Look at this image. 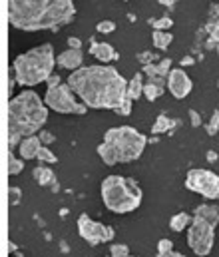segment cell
Returning <instances> with one entry per match:
<instances>
[{
  "instance_id": "cell-17",
  "label": "cell",
  "mask_w": 219,
  "mask_h": 257,
  "mask_svg": "<svg viewBox=\"0 0 219 257\" xmlns=\"http://www.w3.org/2000/svg\"><path fill=\"white\" fill-rule=\"evenodd\" d=\"M193 215H197V217H201V219H205V221H209L211 225H215V227H217V223H219V207L217 205L201 203V205H197V207H195Z\"/></svg>"
},
{
  "instance_id": "cell-5",
  "label": "cell",
  "mask_w": 219,
  "mask_h": 257,
  "mask_svg": "<svg viewBox=\"0 0 219 257\" xmlns=\"http://www.w3.org/2000/svg\"><path fill=\"white\" fill-rule=\"evenodd\" d=\"M54 48L52 44H40L36 48H30L28 52L20 54L14 58V76L18 80V84L22 86H36L46 82L52 74H54Z\"/></svg>"
},
{
  "instance_id": "cell-6",
  "label": "cell",
  "mask_w": 219,
  "mask_h": 257,
  "mask_svg": "<svg viewBox=\"0 0 219 257\" xmlns=\"http://www.w3.org/2000/svg\"><path fill=\"white\" fill-rule=\"evenodd\" d=\"M102 201L112 213H130L142 203V188L124 176H108L102 182Z\"/></svg>"
},
{
  "instance_id": "cell-31",
  "label": "cell",
  "mask_w": 219,
  "mask_h": 257,
  "mask_svg": "<svg viewBox=\"0 0 219 257\" xmlns=\"http://www.w3.org/2000/svg\"><path fill=\"white\" fill-rule=\"evenodd\" d=\"M167 251H173V243L169 239H159L157 241V253H167Z\"/></svg>"
},
{
  "instance_id": "cell-2",
  "label": "cell",
  "mask_w": 219,
  "mask_h": 257,
  "mask_svg": "<svg viewBox=\"0 0 219 257\" xmlns=\"http://www.w3.org/2000/svg\"><path fill=\"white\" fill-rule=\"evenodd\" d=\"M76 14L74 0H8V22L24 32L58 30Z\"/></svg>"
},
{
  "instance_id": "cell-21",
  "label": "cell",
  "mask_w": 219,
  "mask_h": 257,
  "mask_svg": "<svg viewBox=\"0 0 219 257\" xmlns=\"http://www.w3.org/2000/svg\"><path fill=\"white\" fill-rule=\"evenodd\" d=\"M151 42H153V46H155L157 50H165V48L173 42V34L163 32V30H153V34H151Z\"/></svg>"
},
{
  "instance_id": "cell-41",
  "label": "cell",
  "mask_w": 219,
  "mask_h": 257,
  "mask_svg": "<svg viewBox=\"0 0 219 257\" xmlns=\"http://www.w3.org/2000/svg\"><path fill=\"white\" fill-rule=\"evenodd\" d=\"M217 86H219V82H217Z\"/></svg>"
},
{
  "instance_id": "cell-11",
  "label": "cell",
  "mask_w": 219,
  "mask_h": 257,
  "mask_svg": "<svg viewBox=\"0 0 219 257\" xmlns=\"http://www.w3.org/2000/svg\"><path fill=\"white\" fill-rule=\"evenodd\" d=\"M191 88H193V82H191V78L181 68H173L169 72V76H167V90L171 92L173 98L183 100L191 92Z\"/></svg>"
},
{
  "instance_id": "cell-36",
  "label": "cell",
  "mask_w": 219,
  "mask_h": 257,
  "mask_svg": "<svg viewBox=\"0 0 219 257\" xmlns=\"http://www.w3.org/2000/svg\"><path fill=\"white\" fill-rule=\"evenodd\" d=\"M68 48L82 50V40H80V38H68Z\"/></svg>"
},
{
  "instance_id": "cell-38",
  "label": "cell",
  "mask_w": 219,
  "mask_h": 257,
  "mask_svg": "<svg viewBox=\"0 0 219 257\" xmlns=\"http://www.w3.org/2000/svg\"><path fill=\"white\" fill-rule=\"evenodd\" d=\"M207 160H209V162H215V160H217V154H215V152H207Z\"/></svg>"
},
{
  "instance_id": "cell-29",
  "label": "cell",
  "mask_w": 219,
  "mask_h": 257,
  "mask_svg": "<svg viewBox=\"0 0 219 257\" xmlns=\"http://www.w3.org/2000/svg\"><path fill=\"white\" fill-rule=\"evenodd\" d=\"M132 104H134V100H130L128 96L124 98V102L114 110L116 114H120V116H128V114H132Z\"/></svg>"
},
{
  "instance_id": "cell-12",
  "label": "cell",
  "mask_w": 219,
  "mask_h": 257,
  "mask_svg": "<svg viewBox=\"0 0 219 257\" xmlns=\"http://www.w3.org/2000/svg\"><path fill=\"white\" fill-rule=\"evenodd\" d=\"M56 64L60 66V68H64V70L76 72V70H80L82 64H84V54H82V50L68 48V50H64L62 54L56 56Z\"/></svg>"
},
{
  "instance_id": "cell-39",
  "label": "cell",
  "mask_w": 219,
  "mask_h": 257,
  "mask_svg": "<svg viewBox=\"0 0 219 257\" xmlns=\"http://www.w3.org/2000/svg\"><path fill=\"white\" fill-rule=\"evenodd\" d=\"M181 64H193V58H191V56H187V58H183V60H181Z\"/></svg>"
},
{
  "instance_id": "cell-4",
  "label": "cell",
  "mask_w": 219,
  "mask_h": 257,
  "mask_svg": "<svg viewBox=\"0 0 219 257\" xmlns=\"http://www.w3.org/2000/svg\"><path fill=\"white\" fill-rule=\"evenodd\" d=\"M147 146V138L134 126L110 128L104 134L102 144L98 146V156L106 166L130 164L138 160Z\"/></svg>"
},
{
  "instance_id": "cell-10",
  "label": "cell",
  "mask_w": 219,
  "mask_h": 257,
  "mask_svg": "<svg viewBox=\"0 0 219 257\" xmlns=\"http://www.w3.org/2000/svg\"><path fill=\"white\" fill-rule=\"evenodd\" d=\"M78 233L84 241H88V245H100V243H106V241H112L114 239V229L110 225H104L100 221H94L90 215L82 213L78 217Z\"/></svg>"
},
{
  "instance_id": "cell-24",
  "label": "cell",
  "mask_w": 219,
  "mask_h": 257,
  "mask_svg": "<svg viewBox=\"0 0 219 257\" xmlns=\"http://www.w3.org/2000/svg\"><path fill=\"white\" fill-rule=\"evenodd\" d=\"M36 160H38V162H42V164H56V162H58L56 154H54V152H52L48 146H42V148L38 150Z\"/></svg>"
},
{
  "instance_id": "cell-27",
  "label": "cell",
  "mask_w": 219,
  "mask_h": 257,
  "mask_svg": "<svg viewBox=\"0 0 219 257\" xmlns=\"http://www.w3.org/2000/svg\"><path fill=\"white\" fill-rule=\"evenodd\" d=\"M96 30H98L100 34H112V32L116 30V22H114V20H102V22H98Z\"/></svg>"
},
{
  "instance_id": "cell-34",
  "label": "cell",
  "mask_w": 219,
  "mask_h": 257,
  "mask_svg": "<svg viewBox=\"0 0 219 257\" xmlns=\"http://www.w3.org/2000/svg\"><path fill=\"white\" fill-rule=\"evenodd\" d=\"M189 118H191V126H193V128L201 126V118H199V114H197L195 110H189Z\"/></svg>"
},
{
  "instance_id": "cell-13",
  "label": "cell",
  "mask_w": 219,
  "mask_h": 257,
  "mask_svg": "<svg viewBox=\"0 0 219 257\" xmlns=\"http://www.w3.org/2000/svg\"><path fill=\"white\" fill-rule=\"evenodd\" d=\"M90 54H92L94 58H98L100 64L116 62V60L120 58V54H118V52L114 50V46L108 44V42H92V46H90Z\"/></svg>"
},
{
  "instance_id": "cell-8",
  "label": "cell",
  "mask_w": 219,
  "mask_h": 257,
  "mask_svg": "<svg viewBox=\"0 0 219 257\" xmlns=\"http://www.w3.org/2000/svg\"><path fill=\"white\" fill-rule=\"evenodd\" d=\"M215 243V225H211L209 221L193 215L191 225L187 227V245L189 249L199 257H205L211 253Z\"/></svg>"
},
{
  "instance_id": "cell-9",
  "label": "cell",
  "mask_w": 219,
  "mask_h": 257,
  "mask_svg": "<svg viewBox=\"0 0 219 257\" xmlns=\"http://www.w3.org/2000/svg\"><path fill=\"white\" fill-rule=\"evenodd\" d=\"M185 188L203 195L205 199L219 201V176L211 170L193 168L185 176Z\"/></svg>"
},
{
  "instance_id": "cell-16",
  "label": "cell",
  "mask_w": 219,
  "mask_h": 257,
  "mask_svg": "<svg viewBox=\"0 0 219 257\" xmlns=\"http://www.w3.org/2000/svg\"><path fill=\"white\" fill-rule=\"evenodd\" d=\"M173 68H171V60L169 58H163V60H159L157 64H144L142 66V72L146 74V76H161V78H165V76H169V72H171Z\"/></svg>"
},
{
  "instance_id": "cell-37",
  "label": "cell",
  "mask_w": 219,
  "mask_h": 257,
  "mask_svg": "<svg viewBox=\"0 0 219 257\" xmlns=\"http://www.w3.org/2000/svg\"><path fill=\"white\" fill-rule=\"evenodd\" d=\"M157 257H185L183 253H177V251H167V253H157Z\"/></svg>"
},
{
  "instance_id": "cell-40",
  "label": "cell",
  "mask_w": 219,
  "mask_h": 257,
  "mask_svg": "<svg viewBox=\"0 0 219 257\" xmlns=\"http://www.w3.org/2000/svg\"><path fill=\"white\" fill-rule=\"evenodd\" d=\"M128 257H136V255H128Z\"/></svg>"
},
{
  "instance_id": "cell-3",
  "label": "cell",
  "mask_w": 219,
  "mask_h": 257,
  "mask_svg": "<svg viewBox=\"0 0 219 257\" xmlns=\"http://www.w3.org/2000/svg\"><path fill=\"white\" fill-rule=\"evenodd\" d=\"M46 102L32 90L12 96L8 102V150H18L20 142L38 136L48 120Z\"/></svg>"
},
{
  "instance_id": "cell-23",
  "label": "cell",
  "mask_w": 219,
  "mask_h": 257,
  "mask_svg": "<svg viewBox=\"0 0 219 257\" xmlns=\"http://www.w3.org/2000/svg\"><path fill=\"white\" fill-rule=\"evenodd\" d=\"M22 170H24L22 158H16L14 150H8V174L10 176H18V174H22Z\"/></svg>"
},
{
  "instance_id": "cell-1",
  "label": "cell",
  "mask_w": 219,
  "mask_h": 257,
  "mask_svg": "<svg viewBox=\"0 0 219 257\" xmlns=\"http://www.w3.org/2000/svg\"><path fill=\"white\" fill-rule=\"evenodd\" d=\"M74 94L88 108L94 110H116L128 90V80L114 66H82L70 74L68 82Z\"/></svg>"
},
{
  "instance_id": "cell-20",
  "label": "cell",
  "mask_w": 219,
  "mask_h": 257,
  "mask_svg": "<svg viewBox=\"0 0 219 257\" xmlns=\"http://www.w3.org/2000/svg\"><path fill=\"white\" fill-rule=\"evenodd\" d=\"M32 176H34V180L38 182V186H52V184H54V174H52L50 168L38 166V168H34Z\"/></svg>"
},
{
  "instance_id": "cell-26",
  "label": "cell",
  "mask_w": 219,
  "mask_h": 257,
  "mask_svg": "<svg viewBox=\"0 0 219 257\" xmlns=\"http://www.w3.org/2000/svg\"><path fill=\"white\" fill-rule=\"evenodd\" d=\"M205 130H207L209 136H215V134L219 132V110H215V112L211 114V118H209V122H207Z\"/></svg>"
},
{
  "instance_id": "cell-30",
  "label": "cell",
  "mask_w": 219,
  "mask_h": 257,
  "mask_svg": "<svg viewBox=\"0 0 219 257\" xmlns=\"http://www.w3.org/2000/svg\"><path fill=\"white\" fill-rule=\"evenodd\" d=\"M207 28H209V32H211V36H213V42L219 44V18L213 16V20L209 22V26H207Z\"/></svg>"
},
{
  "instance_id": "cell-35",
  "label": "cell",
  "mask_w": 219,
  "mask_h": 257,
  "mask_svg": "<svg viewBox=\"0 0 219 257\" xmlns=\"http://www.w3.org/2000/svg\"><path fill=\"white\" fill-rule=\"evenodd\" d=\"M46 84H48V88H54V86H60L62 82H60V76H58V74H52V76L46 80Z\"/></svg>"
},
{
  "instance_id": "cell-18",
  "label": "cell",
  "mask_w": 219,
  "mask_h": 257,
  "mask_svg": "<svg viewBox=\"0 0 219 257\" xmlns=\"http://www.w3.org/2000/svg\"><path fill=\"white\" fill-rule=\"evenodd\" d=\"M144 86H146V82H144V74H134V78L128 80L126 96H128L130 100H138V98H142V96H144Z\"/></svg>"
},
{
  "instance_id": "cell-28",
  "label": "cell",
  "mask_w": 219,
  "mask_h": 257,
  "mask_svg": "<svg viewBox=\"0 0 219 257\" xmlns=\"http://www.w3.org/2000/svg\"><path fill=\"white\" fill-rule=\"evenodd\" d=\"M130 255V249L128 245H122V243H114L110 247V257H128Z\"/></svg>"
},
{
  "instance_id": "cell-33",
  "label": "cell",
  "mask_w": 219,
  "mask_h": 257,
  "mask_svg": "<svg viewBox=\"0 0 219 257\" xmlns=\"http://www.w3.org/2000/svg\"><path fill=\"white\" fill-rule=\"evenodd\" d=\"M38 138L42 140V144H44V146H48V144H52V142H54V134H50V132H46V130H42V132L38 134Z\"/></svg>"
},
{
  "instance_id": "cell-22",
  "label": "cell",
  "mask_w": 219,
  "mask_h": 257,
  "mask_svg": "<svg viewBox=\"0 0 219 257\" xmlns=\"http://www.w3.org/2000/svg\"><path fill=\"white\" fill-rule=\"evenodd\" d=\"M173 126H177V120H171L165 114H159L157 120H155V124H153V128H151V134H163V132L171 130Z\"/></svg>"
},
{
  "instance_id": "cell-19",
  "label": "cell",
  "mask_w": 219,
  "mask_h": 257,
  "mask_svg": "<svg viewBox=\"0 0 219 257\" xmlns=\"http://www.w3.org/2000/svg\"><path fill=\"white\" fill-rule=\"evenodd\" d=\"M191 221H193V217H189V213L179 211V213H175V215L169 219V227H171V231L181 233V231H185V229L191 225Z\"/></svg>"
},
{
  "instance_id": "cell-32",
  "label": "cell",
  "mask_w": 219,
  "mask_h": 257,
  "mask_svg": "<svg viewBox=\"0 0 219 257\" xmlns=\"http://www.w3.org/2000/svg\"><path fill=\"white\" fill-rule=\"evenodd\" d=\"M20 190L18 188H14V186H10V190H8V197H10V205H16L18 203V199H20Z\"/></svg>"
},
{
  "instance_id": "cell-14",
  "label": "cell",
  "mask_w": 219,
  "mask_h": 257,
  "mask_svg": "<svg viewBox=\"0 0 219 257\" xmlns=\"http://www.w3.org/2000/svg\"><path fill=\"white\" fill-rule=\"evenodd\" d=\"M42 140L38 136H30V138H24L18 146V154L22 160H34L38 156V150L42 148Z\"/></svg>"
},
{
  "instance_id": "cell-7",
  "label": "cell",
  "mask_w": 219,
  "mask_h": 257,
  "mask_svg": "<svg viewBox=\"0 0 219 257\" xmlns=\"http://www.w3.org/2000/svg\"><path fill=\"white\" fill-rule=\"evenodd\" d=\"M80 98L74 94V90L68 84H60L54 88H48L44 94V102L50 110H54L56 114H76L82 116L86 114L88 106L84 102H78Z\"/></svg>"
},
{
  "instance_id": "cell-25",
  "label": "cell",
  "mask_w": 219,
  "mask_h": 257,
  "mask_svg": "<svg viewBox=\"0 0 219 257\" xmlns=\"http://www.w3.org/2000/svg\"><path fill=\"white\" fill-rule=\"evenodd\" d=\"M173 26V20L163 16V18H157V20H151V28L153 30H163V32H169V28Z\"/></svg>"
},
{
  "instance_id": "cell-15",
  "label": "cell",
  "mask_w": 219,
  "mask_h": 257,
  "mask_svg": "<svg viewBox=\"0 0 219 257\" xmlns=\"http://www.w3.org/2000/svg\"><path fill=\"white\" fill-rule=\"evenodd\" d=\"M165 78L161 76H147L146 80V86H144V96H146L149 102L157 100L163 92H165Z\"/></svg>"
}]
</instances>
